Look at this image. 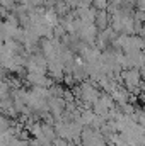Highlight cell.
<instances>
[{"label":"cell","instance_id":"obj_1","mask_svg":"<svg viewBox=\"0 0 145 146\" xmlns=\"http://www.w3.org/2000/svg\"><path fill=\"white\" fill-rule=\"evenodd\" d=\"M121 80L126 87V90L133 95H140V85H142V73L137 68H130V70H121Z\"/></svg>","mask_w":145,"mask_h":146},{"label":"cell","instance_id":"obj_2","mask_svg":"<svg viewBox=\"0 0 145 146\" xmlns=\"http://www.w3.org/2000/svg\"><path fill=\"white\" fill-rule=\"evenodd\" d=\"M94 24L99 29V33L104 31V29H108L109 24H111V15H109L108 10H97V17H96V22Z\"/></svg>","mask_w":145,"mask_h":146},{"label":"cell","instance_id":"obj_3","mask_svg":"<svg viewBox=\"0 0 145 146\" xmlns=\"http://www.w3.org/2000/svg\"><path fill=\"white\" fill-rule=\"evenodd\" d=\"M55 12L58 14V17H65L68 12H70V7H68V3L65 2V0H56V3H55Z\"/></svg>","mask_w":145,"mask_h":146},{"label":"cell","instance_id":"obj_4","mask_svg":"<svg viewBox=\"0 0 145 146\" xmlns=\"http://www.w3.org/2000/svg\"><path fill=\"white\" fill-rule=\"evenodd\" d=\"M15 5H17V0H0V9H5L9 12H14Z\"/></svg>","mask_w":145,"mask_h":146},{"label":"cell","instance_id":"obj_5","mask_svg":"<svg viewBox=\"0 0 145 146\" xmlns=\"http://www.w3.org/2000/svg\"><path fill=\"white\" fill-rule=\"evenodd\" d=\"M108 5H109V0H94L92 2V7L96 10H108Z\"/></svg>","mask_w":145,"mask_h":146},{"label":"cell","instance_id":"obj_6","mask_svg":"<svg viewBox=\"0 0 145 146\" xmlns=\"http://www.w3.org/2000/svg\"><path fill=\"white\" fill-rule=\"evenodd\" d=\"M63 82H65V85H68V87H75V83H77L72 73H65V76H63Z\"/></svg>","mask_w":145,"mask_h":146},{"label":"cell","instance_id":"obj_7","mask_svg":"<svg viewBox=\"0 0 145 146\" xmlns=\"http://www.w3.org/2000/svg\"><path fill=\"white\" fill-rule=\"evenodd\" d=\"M29 2H31V5H33L34 9H38V7H43L46 0H29Z\"/></svg>","mask_w":145,"mask_h":146},{"label":"cell","instance_id":"obj_8","mask_svg":"<svg viewBox=\"0 0 145 146\" xmlns=\"http://www.w3.org/2000/svg\"><path fill=\"white\" fill-rule=\"evenodd\" d=\"M84 2H85L87 5H92V2H94V0H84Z\"/></svg>","mask_w":145,"mask_h":146}]
</instances>
